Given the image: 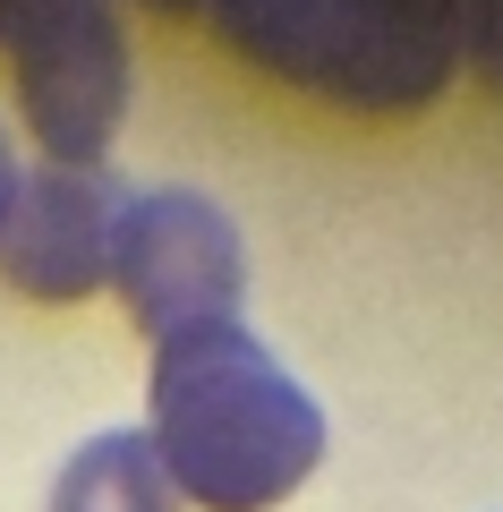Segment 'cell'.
Wrapping results in <instances>:
<instances>
[{
	"label": "cell",
	"instance_id": "6",
	"mask_svg": "<svg viewBox=\"0 0 503 512\" xmlns=\"http://www.w3.org/2000/svg\"><path fill=\"white\" fill-rule=\"evenodd\" d=\"M52 512H180V487H171V470L154 461L145 436L111 427V436H94L86 453L60 470Z\"/></svg>",
	"mask_w": 503,
	"mask_h": 512
},
{
	"label": "cell",
	"instance_id": "7",
	"mask_svg": "<svg viewBox=\"0 0 503 512\" xmlns=\"http://www.w3.org/2000/svg\"><path fill=\"white\" fill-rule=\"evenodd\" d=\"M9 197H18V163H9V137H0V214H9Z\"/></svg>",
	"mask_w": 503,
	"mask_h": 512
},
{
	"label": "cell",
	"instance_id": "1",
	"mask_svg": "<svg viewBox=\"0 0 503 512\" xmlns=\"http://www.w3.org/2000/svg\"><path fill=\"white\" fill-rule=\"evenodd\" d=\"M154 461L197 512H273L324 461V410L239 325L154 350Z\"/></svg>",
	"mask_w": 503,
	"mask_h": 512
},
{
	"label": "cell",
	"instance_id": "5",
	"mask_svg": "<svg viewBox=\"0 0 503 512\" xmlns=\"http://www.w3.org/2000/svg\"><path fill=\"white\" fill-rule=\"evenodd\" d=\"M120 188L103 163H43L18 171V197L0 214V282L26 299H94L111 282V239H120Z\"/></svg>",
	"mask_w": 503,
	"mask_h": 512
},
{
	"label": "cell",
	"instance_id": "3",
	"mask_svg": "<svg viewBox=\"0 0 503 512\" xmlns=\"http://www.w3.org/2000/svg\"><path fill=\"white\" fill-rule=\"evenodd\" d=\"M111 291H120L128 325L145 342H180L205 325H239L248 299V248H239L231 214L197 188H154V197L120 205V239H111Z\"/></svg>",
	"mask_w": 503,
	"mask_h": 512
},
{
	"label": "cell",
	"instance_id": "2",
	"mask_svg": "<svg viewBox=\"0 0 503 512\" xmlns=\"http://www.w3.org/2000/svg\"><path fill=\"white\" fill-rule=\"evenodd\" d=\"M214 26L231 52L273 77L359 111H418L452 77V9L444 0H154Z\"/></svg>",
	"mask_w": 503,
	"mask_h": 512
},
{
	"label": "cell",
	"instance_id": "4",
	"mask_svg": "<svg viewBox=\"0 0 503 512\" xmlns=\"http://www.w3.org/2000/svg\"><path fill=\"white\" fill-rule=\"evenodd\" d=\"M0 52L52 163H103L128 111V43L111 0H0Z\"/></svg>",
	"mask_w": 503,
	"mask_h": 512
}]
</instances>
